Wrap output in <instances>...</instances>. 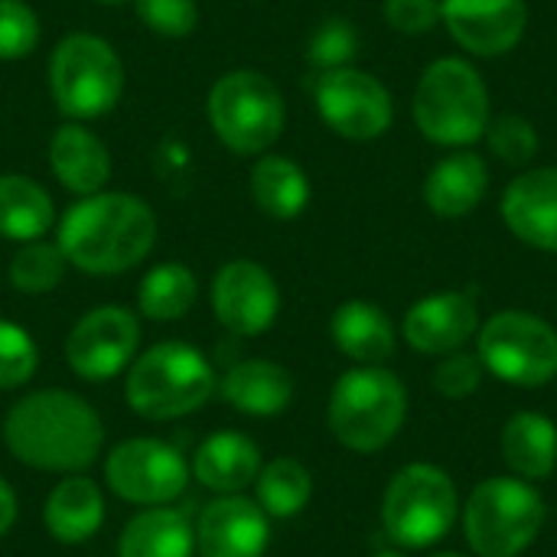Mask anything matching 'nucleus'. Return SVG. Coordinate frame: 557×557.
Instances as JSON below:
<instances>
[{
  "mask_svg": "<svg viewBox=\"0 0 557 557\" xmlns=\"http://www.w3.org/2000/svg\"><path fill=\"white\" fill-rule=\"evenodd\" d=\"M251 199L271 219H297L310 202V180L290 157L268 153L251 166Z\"/></svg>",
  "mask_w": 557,
  "mask_h": 557,
  "instance_id": "obj_28",
  "label": "nucleus"
},
{
  "mask_svg": "<svg viewBox=\"0 0 557 557\" xmlns=\"http://www.w3.org/2000/svg\"><path fill=\"white\" fill-rule=\"evenodd\" d=\"M476 352L486 372L519 388L548 385L557 375V333L535 313L503 310L480 330Z\"/></svg>",
  "mask_w": 557,
  "mask_h": 557,
  "instance_id": "obj_10",
  "label": "nucleus"
},
{
  "mask_svg": "<svg viewBox=\"0 0 557 557\" xmlns=\"http://www.w3.org/2000/svg\"><path fill=\"white\" fill-rule=\"evenodd\" d=\"M49 91L72 121H95L114 111L124 95V62L95 33H69L49 59Z\"/></svg>",
  "mask_w": 557,
  "mask_h": 557,
  "instance_id": "obj_6",
  "label": "nucleus"
},
{
  "mask_svg": "<svg viewBox=\"0 0 557 557\" xmlns=\"http://www.w3.org/2000/svg\"><path fill=\"white\" fill-rule=\"evenodd\" d=\"M193 473L202 486H209L222 496H232L258 480L261 450L251 437H245L238 431H219L199 444Z\"/></svg>",
  "mask_w": 557,
  "mask_h": 557,
  "instance_id": "obj_20",
  "label": "nucleus"
},
{
  "mask_svg": "<svg viewBox=\"0 0 557 557\" xmlns=\"http://www.w3.org/2000/svg\"><path fill=\"white\" fill-rule=\"evenodd\" d=\"M271 516L232 493L219 496L199 512L196 522V552L199 557H264L271 542Z\"/></svg>",
  "mask_w": 557,
  "mask_h": 557,
  "instance_id": "obj_16",
  "label": "nucleus"
},
{
  "mask_svg": "<svg viewBox=\"0 0 557 557\" xmlns=\"http://www.w3.org/2000/svg\"><path fill=\"white\" fill-rule=\"evenodd\" d=\"M405 414L408 392L398 375L382 366H362L339 375L326 408L333 437L356 454H375L392 444Z\"/></svg>",
  "mask_w": 557,
  "mask_h": 557,
  "instance_id": "obj_4",
  "label": "nucleus"
},
{
  "mask_svg": "<svg viewBox=\"0 0 557 557\" xmlns=\"http://www.w3.org/2000/svg\"><path fill=\"white\" fill-rule=\"evenodd\" d=\"M140 23L166 39H183L196 29L199 23V7L196 0H134Z\"/></svg>",
  "mask_w": 557,
  "mask_h": 557,
  "instance_id": "obj_36",
  "label": "nucleus"
},
{
  "mask_svg": "<svg viewBox=\"0 0 557 557\" xmlns=\"http://www.w3.org/2000/svg\"><path fill=\"white\" fill-rule=\"evenodd\" d=\"M372 557H401V555H395V552H382V555H372Z\"/></svg>",
  "mask_w": 557,
  "mask_h": 557,
  "instance_id": "obj_41",
  "label": "nucleus"
},
{
  "mask_svg": "<svg viewBox=\"0 0 557 557\" xmlns=\"http://www.w3.org/2000/svg\"><path fill=\"white\" fill-rule=\"evenodd\" d=\"M503 460L519 480H545L557 467V428L539 411H519L503 428Z\"/></svg>",
  "mask_w": 557,
  "mask_h": 557,
  "instance_id": "obj_26",
  "label": "nucleus"
},
{
  "mask_svg": "<svg viewBox=\"0 0 557 557\" xmlns=\"http://www.w3.org/2000/svg\"><path fill=\"white\" fill-rule=\"evenodd\" d=\"M434 557H463V555H457V552H444V555H434Z\"/></svg>",
  "mask_w": 557,
  "mask_h": 557,
  "instance_id": "obj_40",
  "label": "nucleus"
},
{
  "mask_svg": "<svg viewBox=\"0 0 557 557\" xmlns=\"http://www.w3.org/2000/svg\"><path fill=\"white\" fill-rule=\"evenodd\" d=\"M104 480L121 499L134 506H166L183 496L189 467L176 447L153 437H134L108 454Z\"/></svg>",
  "mask_w": 557,
  "mask_h": 557,
  "instance_id": "obj_12",
  "label": "nucleus"
},
{
  "mask_svg": "<svg viewBox=\"0 0 557 557\" xmlns=\"http://www.w3.org/2000/svg\"><path fill=\"white\" fill-rule=\"evenodd\" d=\"M10 454L46 473H78L95 463L104 444V424L95 408L62 388L20 398L3 418Z\"/></svg>",
  "mask_w": 557,
  "mask_h": 557,
  "instance_id": "obj_1",
  "label": "nucleus"
},
{
  "mask_svg": "<svg viewBox=\"0 0 557 557\" xmlns=\"http://www.w3.org/2000/svg\"><path fill=\"white\" fill-rule=\"evenodd\" d=\"M212 310L228 333L261 336L277 320L281 290L258 261L238 258L219 268L212 281Z\"/></svg>",
  "mask_w": 557,
  "mask_h": 557,
  "instance_id": "obj_14",
  "label": "nucleus"
},
{
  "mask_svg": "<svg viewBox=\"0 0 557 557\" xmlns=\"http://www.w3.org/2000/svg\"><path fill=\"white\" fill-rule=\"evenodd\" d=\"M55 222V202L46 193L42 183L20 176V173H3L0 176V235L10 242H36L49 235Z\"/></svg>",
  "mask_w": 557,
  "mask_h": 557,
  "instance_id": "obj_27",
  "label": "nucleus"
},
{
  "mask_svg": "<svg viewBox=\"0 0 557 557\" xmlns=\"http://www.w3.org/2000/svg\"><path fill=\"white\" fill-rule=\"evenodd\" d=\"M65 255L59 248V242H26L13 258H10V284L20 294H49L62 284L65 277Z\"/></svg>",
  "mask_w": 557,
  "mask_h": 557,
  "instance_id": "obj_31",
  "label": "nucleus"
},
{
  "mask_svg": "<svg viewBox=\"0 0 557 557\" xmlns=\"http://www.w3.org/2000/svg\"><path fill=\"white\" fill-rule=\"evenodd\" d=\"M356 52H359V33L349 20H326L307 46V59L320 72L346 69L356 59Z\"/></svg>",
  "mask_w": 557,
  "mask_h": 557,
  "instance_id": "obj_34",
  "label": "nucleus"
},
{
  "mask_svg": "<svg viewBox=\"0 0 557 557\" xmlns=\"http://www.w3.org/2000/svg\"><path fill=\"white\" fill-rule=\"evenodd\" d=\"M385 20L395 33L421 36L437 26L441 0H385Z\"/></svg>",
  "mask_w": 557,
  "mask_h": 557,
  "instance_id": "obj_38",
  "label": "nucleus"
},
{
  "mask_svg": "<svg viewBox=\"0 0 557 557\" xmlns=\"http://www.w3.org/2000/svg\"><path fill=\"white\" fill-rule=\"evenodd\" d=\"M490 137V150L512 166H522L535 157L539 150V134L532 127V121H525L522 114H503L486 127Z\"/></svg>",
  "mask_w": 557,
  "mask_h": 557,
  "instance_id": "obj_35",
  "label": "nucleus"
},
{
  "mask_svg": "<svg viewBox=\"0 0 557 557\" xmlns=\"http://www.w3.org/2000/svg\"><path fill=\"white\" fill-rule=\"evenodd\" d=\"M480 382H483L480 356H470V352H460V349L444 356V362L434 372V388L444 398H467V395H473L480 388Z\"/></svg>",
  "mask_w": 557,
  "mask_h": 557,
  "instance_id": "obj_37",
  "label": "nucleus"
},
{
  "mask_svg": "<svg viewBox=\"0 0 557 557\" xmlns=\"http://www.w3.org/2000/svg\"><path fill=\"white\" fill-rule=\"evenodd\" d=\"M98 3H124V0H98Z\"/></svg>",
  "mask_w": 557,
  "mask_h": 557,
  "instance_id": "obj_42",
  "label": "nucleus"
},
{
  "mask_svg": "<svg viewBox=\"0 0 557 557\" xmlns=\"http://www.w3.org/2000/svg\"><path fill=\"white\" fill-rule=\"evenodd\" d=\"M313 98L323 124L346 140H375L392 127L395 117L388 88L375 75L352 65L320 72Z\"/></svg>",
  "mask_w": 557,
  "mask_h": 557,
  "instance_id": "obj_11",
  "label": "nucleus"
},
{
  "mask_svg": "<svg viewBox=\"0 0 557 557\" xmlns=\"http://www.w3.org/2000/svg\"><path fill=\"white\" fill-rule=\"evenodd\" d=\"M206 114L215 137L242 157L264 153L287 121L277 85L255 69H232L215 78L206 98Z\"/></svg>",
  "mask_w": 557,
  "mask_h": 557,
  "instance_id": "obj_7",
  "label": "nucleus"
},
{
  "mask_svg": "<svg viewBox=\"0 0 557 557\" xmlns=\"http://www.w3.org/2000/svg\"><path fill=\"white\" fill-rule=\"evenodd\" d=\"M42 522L55 542L82 545L91 535H98V529L104 522V496L91 480L69 476L49 493L46 509H42Z\"/></svg>",
  "mask_w": 557,
  "mask_h": 557,
  "instance_id": "obj_24",
  "label": "nucleus"
},
{
  "mask_svg": "<svg viewBox=\"0 0 557 557\" xmlns=\"http://www.w3.org/2000/svg\"><path fill=\"white\" fill-rule=\"evenodd\" d=\"M545 525V499L529 480L493 476L470 493L463 509L467 542L480 557L522 555Z\"/></svg>",
  "mask_w": 557,
  "mask_h": 557,
  "instance_id": "obj_8",
  "label": "nucleus"
},
{
  "mask_svg": "<svg viewBox=\"0 0 557 557\" xmlns=\"http://www.w3.org/2000/svg\"><path fill=\"white\" fill-rule=\"evenodd\" d=\"M503 219L519 242L557 255V166L512 180L503 196Z\"/></svg>",
  "mask_w": 557,
  "mask_h": 557,
  "instance_id": "obj_18",
  "label": "nucleus"
},
{
  "mask_svg": "<svg viewBox=\"0 0 557 557\" xmlns=\"http://www.w3.org/2000/svg\"><path fill=\"white\" fill-rule=\"evenodd\" d=\"M480 330L473 294L447 290L418 300L405 317V339L424 356H450Z\"/></svg>",
  "mask_w": 557,
  "mask_h": 557,
  "instance_id": "obj_17",
  "label": "nucleus"
},
{
  "mask_svg": "<svg viewBox=\"0 0 557 557\" xmlns=\"http://www.w3.org/2000/svg\"><path fill=\"white\" fill-rule=\"evenodd\" d=\"M39 42V16L26 0H0V62L26 59Z\"/></svg>",
  "mask_w": 557,
  "mask_h": 557,
  "instance_id": "obj_32",
  "label": "nucleus"
},
{
  "mask_svg": "<svg viewBox=\"0 0 557 557\" xmlns=\"http://www.w3.org/2000/svg\"><path fill=\"white\" fill-rule=\"evenodd\" d=\"M414 121L441 147L476 144L490 127V91L467 59H437L414 91Z\"/></svg>",
  "mask_w": 557,
  "mask_h": 557,
  "instance_id": "obj_5",
  "label": "nucleus"
},
{
  "mask_svg": "<svg viewBox=\"0 0 557 557\" xmlns=\"http://www.w3.org/2000/svg\"><path fill=\"white\" fill-rule=\"evenodd\" d=\"M13 519H16V496L7 486V480L0 476V535H7V529L13 525Z\"/></svg>",
  "mask_w": 557,
  "mask_h": 557,
  "instance_id": "obj_39",
  "label": "nucleus"
},
{
  "mask_svg": "<svg viewBox=\"0 0 557 557\" xmlns=\"http://www.w3.org/2000/svg\"><path fill=\"white\" fill-rule=\"evenodd\" d=\"M215 392L209 359L189 343H157L140 352L124 379L127 405L147 421H173L199 411Z\"/></svg>",
  "mask_w": 557,
  "mask_h": 557,
  "instance_id": "obj_3",
  "label": "nucleus"
},
{
  "mask_svg": "<svg viewBox=\"0 0 557 557\" xmlns=\"http://www.w3.org/2000/svg\"><path fill=\"white\" fill-rule=\"evenodd\" d=\"M333 343L359 366H379L395 352V326L388 313L369 300H346L330 320Z\"/></svg>",
  "mask_w": 557,
  "mask_h": 557,
  "instance_id": "obj_23",
  "label": "nucleus"
},
{
  "mask_svg": "<svg viewBox=\"0 0 557 557\" xmlns=\"http://www.w3.org/2000/svg\"><path fill=\"white\" fill-rule=\"evenodd\" d=\"M255 486H258V506L271 519L300 516L307 509L310 496H313V476L294 457H277V460L264 463Z\"/></svg>",
  "mask_w": 557,
  "mask_h": 557,
  "instance_id": "obj_30",
  "label": "nucleus"
},
{
  "mask_svg": "<svg viewBox=\"0 0 557 557\" xmlns=\"http://www.w3.org/2000/svg\"><path fill=\"white\" fill-rule=\"evenodd\" d=\"M441 20L467 52L493 59L519 46L529 7L525 0H441Z\"/></svg>",
  "mask_w": 557,
  "mask_h": 557,
  "instance_id": "obj_15",
  "label": "nucleus"
},
{
  "mask_svg": "<svg viewBox=\"0 0 557 557\" xmlns=\"http://www.w3.org/2000/svg\"><path fill=\"white\" fill-rule=\"evenodd\" d=\"M222 398L251 418H274L294 398V379L284 366L268 359H245L222 379Z\"/></svg>",
  "mask_w": 557,
  "mask_h": 557,
  "instance_id": "obj_22",
  "label": "nucleus"
},
{
  "mask_svg": "<svg viewBox=\"0 0 557 557\" xmlns=\"http://www.w3.org/2000/svg\"><path fill=\"white\" fill-rule=\"evenodd\" d=\"M49 170L72 196H95L111 180V153L95 131L62 124L49 140Z\"/></svg>",
  "mask_w": 557,
  "mask_h": 557,
  "instance_id": "obj_19",
  "label": "nucleus"
},
{
  "mask_svg": "<svg viewBox=\"0 0 557 557\" xmlns=\"http://www.w3.org/2000/svg\"><path fill=\"white\" fill-rule=\"evenodd\" d=\"M199 297V281L186 264L166 261L147 271V277L140 281L137 290V307L147 320L157 323H173L180 317H186L193 310Z\"/></svg>",
  "mask_w": 557,
  "mask_h": 557,
  "instance_id": "obj_29",
  "label": "nucleus"
},
{
  "mask_svg": "<svg viewBox=\"0 0 557 557\" xmlns=\"http://www.w3.org/2000/svg\"><path fill=\"white\" fill-rule=\"evenodd\" d=\"M490 170L483 157L460 150L444 157L424 180V202L441 219H460L470 215L480 199L486 196Z\"/></svg>",
  "mask_w": 557,
  "mask_h": 557,
  "instance_id": "obj_21",
  "label": "nucleus"
},
{
  "mask_svg": "<svg viewBox=\"0 0 557 557\" xmlns=\"http://www.w3.org/2000/svg\"><path fill=\"white\" fill-rule=\"evenodd\" d=\"M55 242L65 261L85 274H124L153 251L157 215L140 196L101 189L82 196L59 219Z\"/></svg>",
  "mask_w": 557,
  "mask_h": 557,
  "instance_id": "obj_2",
  "label": "nucleus"
},
{
  "mask_svg": "<svg viewBox=\"0 0 557 557\" xmlns=\"http://www.w3.org/2000/svg\"><path fill=\"white\" fill-rule=\"evenodd\" d=\"M457 509V483L434 463H411L388 483L382 522L392 542L405 548H431L454 529Z\"/></svg>",
  "mask_w": 557,
  "mask_h": 557,
  "instance_id": "obj_9",
  "label": "nucleus"
},
{
  "mask_svg": "<svg viewBox=\"0 0 557 557\" xmlns=\"http://www.w3.org/2000/svg\"><path fill=\"white\" fill-rule=\"evenodd\" d=\"M196 525L163 506H150L134 516L117 542V557H193Z\"/></svg>",
  "mask_w": 557,
  "mask_h": 557,
  "instance_id": "obj_25",
  "label": "nucleus"
},
{
  "mask_svg": "<svg viewBox=\"0 0 557 557\" xmlns=\"http://www.w3.org/2000/svg\"><path fill=\"white\" fill-rule=\"evenodd\" d=\"M137 343H140V326L131 310L95 307L72 326L65 339V359L78 379L108 382L134 362Z\"/></svg>",
  "mask_w": 557,
  "mask_h": 557,
  "instance_id": "obj_13",
  "label": "nucleus"
},
{
  "mask_svg": "<svg viewBox=\"0 0 557 557\" xmlns=\"http://www.w3.org/2000/svg\"><path fill=\"white\" fill-rule=\"evenodd\" d=\"M39 352L33 336L13 320H0V388H20L33 379Z\"/></svg>",
  "mask_w": 557,
  "mask_h": 557,
  "instance_id": "obj_33",
  "label": "nucleus"
}]
</instances>
